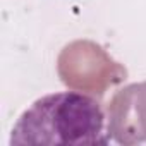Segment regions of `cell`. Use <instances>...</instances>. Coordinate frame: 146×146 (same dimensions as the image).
I'll return each instance as SVG.
<instances>
[{
  "mask_svg": "<svg viewBox=\"0 0 146 146\" xmlns=\"http://www.w3.org/2000/svg\"><path fill=\"white\" fill-rule=\"evenodd\" d=\"M105 113L98 100L81 91H62L38 98L12 129L17 144H107Z\"/></svg>",
  "mask_w": 146,
  "mask_h": 146,
  "instance_id": "6da1fadb",
  "label": "cell"
}]
</instances>
